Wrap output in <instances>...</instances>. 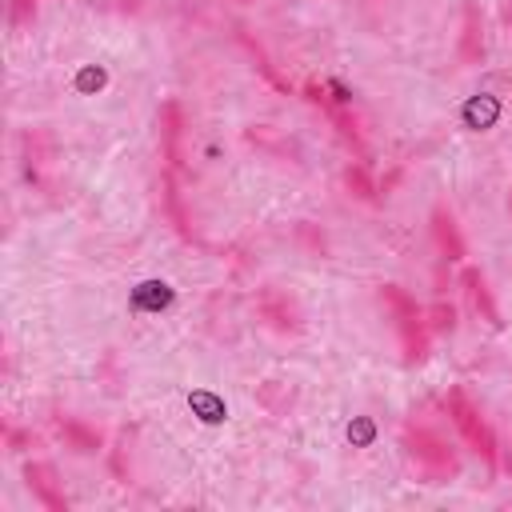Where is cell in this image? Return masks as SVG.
Returning a JSON list of instances; mask_svg holds the SVG:
<instances>
[{
	"mask_svg": "<svg viewBox=\"0 0 512 512\" xmlns=\"http://www.w3.org/2000/svg\"><path fill=\"white\" fill-rule=\"evenodd\" d=\"M380 304H384V316L396 332V348H400V364L404 368H416L428 360L432 352V328H428V308L400 284H380Z\"/></svg>",
	"mask_w": 512,
	"mask_h": 512,
	"instance_id": "cell-1",
	"label": "cell"
},
{
	"mask_svg": "<svg viewBox=\"0 0 512 512\" xmlns=\"http://www.w3.org/2000/svg\"><path fill=\"white\" fill-rule=\"evenodd\" d=\"M400 448H404V460H408V468L420 484H452L460 476L456 448L428 424L408 420L404 432H400Z\"/></svg>",
	"mask_w": 512,
	"mask_h": 512,
	"instance_id": "cell-2",
	"label": "cell"
},
{
	"mask_svg": "<svg viewBox=\"0 0 512 512\" xmlns=\"http://www.w3.org/2000/svg\"><path fill=\"white\" fill-rule=\"evenodd\" d=\"M440 404H444L452 428L460 432L464 448L484 464L488 476H496V472H500V436H496V428L488 424V416L480 412V404L468 396V388H464V384H452Z\"/></svg>",
	"mask_w": 512,
	"mask_h": 512,
	"instance_id": "cell-3",
	"label": "cell"
},
{
	"mask_svg": "<svg viewBox=\"0 0 512 512\" xmlns=\"http://www.w3.org/2000/svg\"><path fill=\"white\" fill-rule=\"evenodd\" d=\"M304 96L324 112V120L336 128V136L356 156V164H368V144H364V128H360L352 92L344 84H336V80H312V84H304Z\"/></svg>",
	"mask_w": 512,
	"mask_h": 512,
	"instance_id": "cell-4",
	"label": "cell"
},
{
	"mask_svg": "<svg viewBox=\"0 0 512 512\" xmlns=\"http://www.w3.org/2000/svg\"><path fill=\"white\" fill-rule=\"evenodd\" d=\"M460 288H464V296H468V308H472L492 332H500V328H504V316H500V304H496V296H492V288H488L484 268L460 264Z\"/></svg>",
	"mask_w": 512,
	"mask_h": 512,
	"instance_id": "cell-5",
	"label": "cell"
},
{
	"mask_svg": "<svg viewBox=\"0 0 512 512\" xmlns=\"http://www.w3.org/2000/svg\"><path fill=\"white\" fill-rule=\"evenodd\" d=\"M24 484H28L32 500L44 504L48 512H68L64 480L56 476V464H52V460H28V464H24Z\"/></svg>",
	"mask_w": 512,
	"mask_h": 512,
	"instance_id": "cell-6",
	"label": "cell"
},
{
	"mask_svg": "<svg viewBox=\"0 0 512 512\" xmlns=\"http://www.w3.org/2000/svg\"><path fill=\"white\" fill-rule=\"evenodd\" d=\"M428 232H432V248L440 256V264H464V236H460V224L452 216L448 204H436L432 216H428Z\"/></svg>",
	"mask_w": 512,
	"mask_h": 512,
	"instance_id": "cell-7",
	"label": "cell"
},
{
	"mask_svg": "<svg viewBox=\"0 0 512 512\" xmlns=\"http://www.w3.org/2000/svg\"><path fill=\"white\" fill-rule=\"evenodd\" d=\"M484 60V12L476 8V0H464L460 8V40H456V64L472 68Z\"/></svg>",
	"mask_w": 512,
	"mask_h": 512,
	"instance_id": "cell-8",
	"label": "cell"
},
{
	"mask_svg": "<svg viewBox=\"0 0 512 512\" xmlns=\"http://www.w3.org/2000/svg\"><path fill=\"white\" fill-rule=\"evenodd\" d=\"M256 312H260V320L268 324V328H276V332H300L304 324V316H300V304L288 296V292H276V288H268V292H260V300H256Z\"/></svg>",
	"mask_w": 512,
	"mask_h": 512,
	"instance_id": "cell-9",
	"label": "cell"
},
{
	"mask_svg": "<svg viewBox=\"0 0 512 512\" xmlns=\"http://www.w3.org/2000/svg\"><path fill=\"white\" fill-rule=\"evenodd\" d=\"M52 428H56L60 444H64L68 452H76V456H96V452L104 448V432L92 428V424H84L80 416H64V412H56V416H52Z\"/></svg>",
	"mask_w": 512,
	"mask_h": 512,
	"instance_id": "cell-10",
	"label": "cell"
},
{
	"mask_svg": "<svg viewBox=\"0 0 512 512\" xmlns=\"http://www.w3.org/2000/svg\"><path fill=\"white\" fill-rule=\"evenodd\" d=\"M36 8H40V0H8V28L12 32L28 28L36 20Z\"/></svg>",
	"mask_w": 512,
	"mask_h": 512,
	"instance_id": "cell-11",
	"label": "cell"
},
{
	"mask_svg": "<svg viewBox=\"0 0 512 512\" xmlns=\"http://www.w3.org/2000/svg\"><path fill=\"white\" fill-rule=\"evenodd\" d=\"M428 328H432V336H436V332H452V328H456V308H452V304L428 308Z\"/></svg>",
	"mask_w": 512,
	"mask_h": 512,
	"instance_id": "cell-12",
	"label": "cell"
},
{
	"mask_svg": "<svg viewBox=\"0 0 512 512\" xmlns=\"http://www.w3.org/2000/svg\"><path fill=\"white\" fill-rule=\"evenodd\" d=\"M508 212H512V192H508Z\"/></svg>",
	"mask_w": 512,
	"mask_h": 512,
	"instance_id": "cell-13",
	"label": "cell"
},
{
	"mask_svg": "<svg viewBox=\"0 0 512 512\" xmlns=\"http://www.w3.org/2000/svg\"><path fill=\"white\" fill-rule=\"evenodd\" d=\"M232 4H248V0H232Z\"/></svg>",
	"mask_w": 512,
	"mask_h": 512,
	"instance_id": "cell-14",
	"label": "cell"
}]
</instances>
